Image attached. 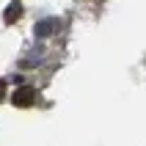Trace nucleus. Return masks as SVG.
Here are the masks:
<instances>
[{"instance_id":"f257e3e1","label":"nucleus","mask_w":146,"mask_h":146,"mask_svg":"<svg viewBox=\"0 0 146 146\" xmlns=\"http://www.w3.org/2000/svg\"><path fill=\"white\" fill-rule=\"evenodd\" d=\"M11 102H14L17 108H31L33 102H36V91H33L31 86H22V88H17V91H14Z\"/></svg>"},{"instance_id":"f03ea898","label":"nucleus","mask_w":146,"mask_h":146,"mask_svg":"<svg viewBox=\"0 0 146 146\" xmlns=\"http://www.w3.org/2000/svg\"><path fill=\"white\" fill-rule=\"evenodd\" d=\"M19 14H22V6H19V3H11V8H8V11H6L3 17H6V22H14V19H17Z\"/></svg>"},{"instance_id":"7ed1b4c3","label":"nucleus","mask_w":146,"mask_h":146,"mask_svg":"<svg viewBox=\"0 0 146 146\" xmlns=\"http://www.w3.org/2000/svg\"><path fill=\"white\" fill-rule=\"evenodd\" d=\"M3 88H6V83L0 80V99H3Z\"/></svg>"}]
</instances>
